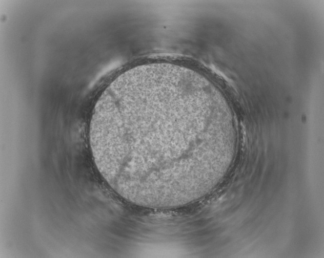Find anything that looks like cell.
Here are the masks:
<instances>
[{"label":"cell","instance_id":"6da1fadb","mask_svg":"<svg viewBox=\"0 0 324 258\" xmlns=\"http://www.w3.org/2000/svg\"><path fill=\"white\" fill-rule=\"evenodd\" d=\"M216 110L184 81L152 79L122 87L102 104L93 124L106 179L134 197L165 200L189 192L206 176Z\"/></svg>","mask_w":324,"mask_h":258}]
</instances>
